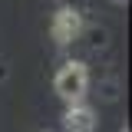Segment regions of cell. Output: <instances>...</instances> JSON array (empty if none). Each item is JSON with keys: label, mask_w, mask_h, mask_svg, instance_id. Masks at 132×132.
<instances>
[{"label": "cell", "mask_w": 132, "mask_h": 132, "mask_svg": "<svg viewBox=\"0 0 132 132\" xmlns=\"http://www.w3.org/2000/svg\"><path fill=\"white\" fill-rule=\"evenodd\" d=\"M53 89H56V96L63 99L66 106L82 102V96L89 93V66L82 60H66L60 66V73L53 76Z\"/></svg>", "instance_id": "1"}, {"label": "cell", "mask_w": 132, "mask_h": 132, "mask_svg": "<svg viewBox=\"0 0 132 132\" xmlns=\"http://www.w3.org/2000/svg\"><path fill=\"white\" fill-rule=\"evenodd\" d=\"M86 30V23H82V13L76 7H60L53 20H50V36L60 43V46H69V43H76Z\"/></svg>", "instance_id": "2"}, {"label": "cell", "mask_w": 132, "mask_h": 132, "mask_svg": "<svg viewBox=\"0 0 132 132\" xmlns=\"http://www.w3.org/2000/svg\"><path fill=\"white\" fill-rule=\"evenodd\" d=\"M96 109L86 102H73L63 112V132H96Z\"/></svg>", "instance_id": "3"}, {"label": "cell", "mask_w": 132, "mask_h": 132, "mask_svg": "<svg viewBox=\"0 0 132 132\" xmlns=\"http://www.w3.org/2000/svg\"><path fill=\"white\" fill-rule=\"evenodd\" d=\"M119 132H129V129H119Z\"/></svg>", "instance_id": "4"}]
</instances>
